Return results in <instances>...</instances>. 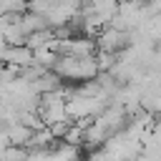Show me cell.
Masks as SVG:
<instances>
[{
	"mask_svg": "<svg viewBox=\"0 0 161 161\" xmlns=\"http://www.w3.org/2000/svg\"><path fill=\"white\" fill-rule=\"evenodd\" d=\"M60 83H70V86H78V83H86V80H96L98 78V65H96V58H70V55H58L55 65L50 68Z\"/></svg>",
	"mask_w": 161,
	"mask_h": 161,
	"instance_id": "cell-1",
	"label": "cell"
},
{
	"mask_svg": "<svg viewBox=\"0 0 161 161\" xmlns=\"http://www.w3.org/2000/svg\"><path fill=\"white\" fill-rule=\"evenodd\" d=\"M48 161H83L80 146H70V143H58L50 148V158Z\"/></svg>",
	"mask_w": 161,
	"mask_h": 161,
	"instance_id": "cell-3",
	"label": "cell"
},
{
	"mask_svg": "<svg viewBox=\"0 0 161 161\" xmlns=\"http://www.w3.org/2000/svg\"><path fill=\"white\" fill-rule=\"evenodd\" d=\"M93 43H96V50H101V53L121 55V53L131 45V35L123 33V30H118V28H113V25H106V28H101V30L96 33Z\"/></svg>",
	"mask_w": 161,
	"mask_h": 161,
	"instance_id": "cell-2",
	"label": "cell"
}]
</instances>
